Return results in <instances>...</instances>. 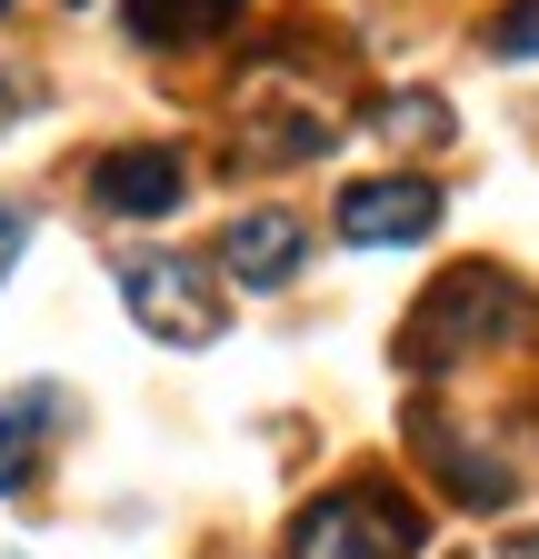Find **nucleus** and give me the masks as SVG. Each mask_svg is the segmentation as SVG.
<instances>
[{
  "label": "nucleus",
  "instance_id": "nucleus-1",
  "mask_svg": "<svg viewBox=\"0 0 539 559\" xmlns=\"http://www.w3.org/2000/svg\"><path fill=\"white\" fill-rule=\"evenodd\" d=\"M420 539H430V510L399 479H340L290 520L280 559H420Z\"/></svg>",
  "mask_w": 539,
  "mask_h": 559
},
{
  "label": "nucleus",
  "instance_id": "nucleus-2",
  "mask_svg": "<svg viewBox=\"0 0 539 559\" xmlns=\"http://www.w3.org/2000/svg\"><path fill=\"white\" fill-rule=\"evenodd\" d=\"M539 310L519 300V280L510 270H450L440 290L410 310V330H399V360L410 370H450L469 360V349H490V340H519Z\"/></svg>",
  "mask_w": 539,
  "mask_h": 559
},
{
  "label": "nucleus",
  "instance_id": "nucleus-3",
  "mask_svg": "<svg viewBox=\"0 0 539 559\" xmlns=\"http://www.w3.org/2000/svg\"><path fill=\"white\" fill-rule=\"evenodd\" d=\"M120 310L141 320L151 340H170V349H200V340H220V300H211V280H200L190 260H170V250H141V260H120Z\"/></svg>",
  "mask_w": 539,
  "mask_h": 559
},
{
  "label": "nucleus",
  "instance_id": "nucleus-4",
  "mask_svg": "<svg viewBox=\"0 0 539 559\" xmlns=\"http://www.w3.org/2000/svg\"><path fill=\"white\" fill-rule=\"evenodd\" d=\"M440 230V190L420 170H390V180H350L340 190V240L350 250H410Z\"/></svg>",
  "mask_w": 539,
  "mask_h": 559
},
{
  "label": "nucleus",
  "instance_id": "nucleus-5",
  "mask_svg": "<svg viewBox=\"0 0 539 559\" xmlns=\"http://www.w3.org/2000/svg\"><path fill=\"white\" fill-rule=\"evenodd\" d=\"M91 200L110 210V221H170V210L190 200V160H180V151H160V140L100 151V160H91Z\"/></svg>",
  "mask_w": 539,
  "mask_h": 559
},
{
  "label": "nucleus",
  "instance_id": "nucleus-6",
  "mask_svg": "<svg viewBox=\"0 0 539 559\" xmlns=\"http://www.w3.org/2000/svg\"><path fill=\"white\" fill-rule=\"evenodd\" d=\"M300 260H310V230L290 221V210H240V221L220 230V270L240 280V290H290Z\"/></svg>",
  "mask_w": 539,
  "mask_h": 559
},
{
  "label": "nucleus",
  "instance_id": "nucleus-7",
  "mask_svg": "<svg viewBox=\"0 0 539 559\" xmlns=\"http://www.w3.org/2000/svg\"><path fill=\"white\" fill-rule=\"evenodd\" d=\"M60 419V390H11L0 400V489H31V469H40V430Z\"/></svg>",
  "mask_w": 539,
  "mask_h": 559
},
{
  "label": "nucleus",
  "instance_id": "nucleus-8",
  "mask_svg": "<svg viewBox=\"0 0 539 559\" xmlns=\"http://www.w3.org/2000/svg\"><path fill=\"white\" fill-rule=\"evenodd\" d=\"M230 11H240V0H120L130 40H151V50H170V40H211Z\"/></svg>",
  "mask_w": 539,
  "mask_h": 559
},
{
  "label": "nucleus",
  "instance_id": "nucleus-9",
  "mask_svg": "<svg viewBox=\"0 0 539 559\" xmlns=\"http://www.w3.org/2000/svg\"><path fill=\"white\" fill-rule=\"evenodd\" d=\"M430 460H440V479H450V500H469V510H500V500H510V469L480 460L469 440H430Z\"/></svg>",
  "mask_w": 539,
  "mask_h": 559
},
{
  "label": "nucleus",
  "instance_id": "nucleus-10",
  "mask_svg": "<svg viewBox=\"0 0 539 559\" xmlns=\"http://www.w3.org/2000/svg\"><path fill=\"white\" fill-rule=\"evenodd\" d=\"M380 130H390V140H450V110H440L430 91H399V100L380 110Z\"/></svg>",
  "mask_w": 539,
  "mask_h": 559
},
{
  "label": "nucleus",
  "instance_id": "nucleus-11",
  "mask_svg": "<svg viewBox=\"0 0 539 559\" xmlns=\"http://www.w3.org/2000/svg\"><path fill=\"white\" fill-rule=\"evenodd\" d=\"M490 50L500 60H539V0H510V11L490 21Z\"/></svg>",
  "mask_w": 539,
  "mask_h": 559
},
{
  "label": "nucleus",
  "instance_id": "nucleus-12",
  "mask_svg": "<svg viewBox=\"0 0 539 559\" xmlns=\"http://www.w3.org/2000/svg\"><path fill=\"white\" fill-rule=\"evenodd\" d=\"M21 250H31V200H0V280L21 270Z\"/></svg>",
  "mask_w": 539,
  "mask_h": 559
},
{
  "label": "nucleus",
  "instance_id": "nucleus-13",
  "mask_svg": "<svg viewBox=\"0 0 539 559\" xmlns=\"http://www.w3.org/2000/svg\"><path fill=\"white\" fill-rule=\"evenodd\" d=\"M500 559H539V530H510V539H500Z\"/></svg>",
  "mask_w": 539,
  "mask_h": 559
},
{
  "label": "nucleus",
  "instance_id": "nucleus-14",
  "mask_svg": "<svg viewBox=\"0 0 539 559\" xmlns=\"http://www.w3.org/2000/svg\"><path fill=\"white\" fill-rule=\"evenodd\" d=\"M0 11H11V0H0Z\"/></svg>",
  "mask_w": 539,
  "mask_h": 559
}]
</instances>
